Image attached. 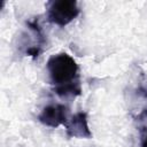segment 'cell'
<instances>
[{"label": "cell", "instance_id": "6da1fadb", "mask_svg": "<svg viewBox=\"0 0 147 147\" xmlns=\"http://www.w3.org/2000/svg\"><path fill=\"white\" fill-rule=\"evenodd\" d=\"M49 82L54 92L61 98H75L80 95L79 68L75 59L68 53L52 55L46 64Z\"/></svg>", "mask_w": 147, "mask_h": 147}, {"label": "cell", "instance_id": "7a4b0ae2", "mask_svg": "<svg viewBox=\"0 0 147 147\" xmlns=\"http://www.w3.org/2000/svg\"><path fill=\"white\" fill-rule=\"evenodd\" d=\"M79 15V7L75 0L51 1L47 8V18L57 26H65Z\"/></svg>", "mask_w": 147, "mask_h": 147}, {"label": "cell", "instance_id": "3957f363", "mask_svg": "<svg viewBox=\"0 0 147 147\" xmlns=\"http://www.w3.org/2000/svg\"><path fill=\"white\" fill-rule=\"evenodd\" d=\"M130 109L132 116L141 121L147 116V77L141 72L138 77V84L130 92Z\"/></svg>", "mask_w": 147, "mask_h": 147}, {"label": "cell", "instance_id": "277c9868", "mask_svg": "<svg viewBox=\"0 0 147 147\" xmlns=\"http://www.w3.org/2000/svg\"><path fill=\"white\" fill-rule=\"evenodd\" d=\"M41 124L49 127H57L60 125H65L69 119V110L67 106L61 103L46 106L38 116Z\"/></svg>", "mask_w": 147, "mask_h": 147}, {"label": "cell", "instance_id": "5b68a950", "mask_svg": "<svg viewBox=\"0 0 147 147\" xmlns=\"http://www.w3.org/2000/svg\"><path fill=\"white\" fill-rule=\"evenodd\" d=\"M65 133L69 138L77 139H91L92 132L88 126L87 115L84 111H78L71 116L64 125Z\"/></svg>", "mask_w": 147, "mask_h": 147}, {"label": "cell", "instance_id": "8992f818", "mask_svg": "<svg viewBox=\"0 0 147 147\" xmlns=\"http://www.w3.org/2000/svg\"><path fill=\"white\" fill-rule=\"evenodd\" d=\"M141 147H147V134L141 140Z\"/></svg>", "mask_w": 147, "mask_h": 147}]
</instances>
